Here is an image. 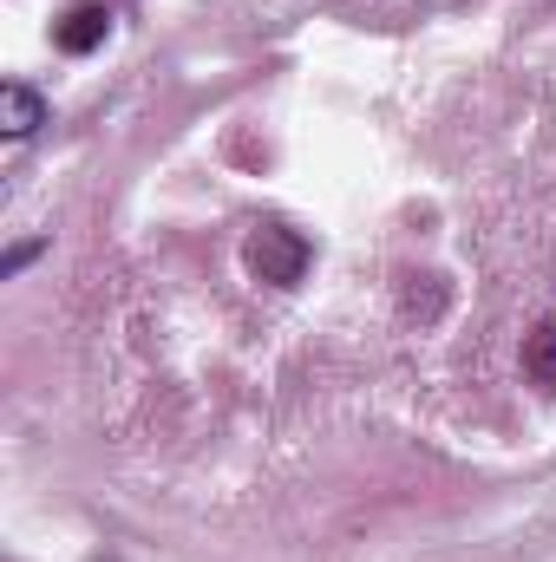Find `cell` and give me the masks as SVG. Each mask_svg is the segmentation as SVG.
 I'll return each mask as SVG.
<instances>
[{"instance_id":"cell-1","label":"cell","mask_w":556,"mask_h":562,"mask_svg":"<svg viewBox=\"0 0 556 562\" xmlns=\"http://www.w3.org/2000/svg\"><path fill=\"white\" fill-rule=\"evenodd\" d=\"M243 262H249V276L269 281V288H294V281L308 276V243L294 229H281V223H263L243 243Z\"/></svg>"},{"instance_id":"cell-2","label":"cell","mask_w":556,"mask_h":562,"mask_svg":"<svg viewBox=\"0 0 556 562\" xmlns=\"http://www.w3.org/2000/svg\"><path fill=\"white\" fill-rule=\"evenodd\" d=\"M105 26H112L105 7H73V13L53 26V40H59V53H92V46L105 40Z\"/></svg>"},{"instance_id":"cell-3","label":"cell","mask_w":556,"mask_h":562,"mask_svg":"<svg viewBox=\"0 0 556 562\" xmlns=\"http://www.w3.org/2000/svg\"><path fill=\"white\" fill-rule=\"evenodd\" d=\"M40 119H46V105H40L33 86H0V125H7V138H26Z\"/></svg>"},{"instance_id":"cell-4","label":"cell","mask_w":556,"mask_h":562,"mask_svg":"<svg viewBox=\"0 0 556 562\" xmlns=\"http://www.w3.org/2000/svg\"><path fill=\"white\" fill-rule=\"evenodd\" d=\"M524 373L537 386H556V321H537V334L524 340Z\"/></svg>"},{"instance_id":"cell-5","label":"cell","mask_w":556,"mask_h":562,"mask_svg":"<svg viewBox=\"0 0 556 562\" xmlns=\"http://www.w3.org/2000/svg\"><path fill=\"white\" fill-rule=\"evenodd\" d=\"M33 256H40V243H20V249H13V256H7V276H13V269H26V262H33Z\"/></svg>"}]
</instances>
